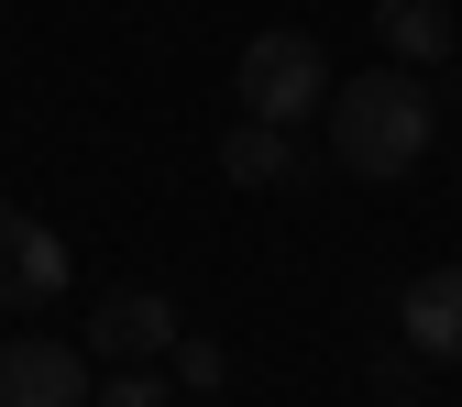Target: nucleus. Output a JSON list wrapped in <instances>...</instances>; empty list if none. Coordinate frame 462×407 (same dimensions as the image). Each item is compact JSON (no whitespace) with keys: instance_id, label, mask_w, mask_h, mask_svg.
<instances>
[{"instance_id":"obj_4","label":"nucleus","mask_w":462,"mask_h":407,"mask_svg":"<svg viewBox=\"0 0 462 407\" xmlns=\"http://www.w3.org/2000/svg\"><path fill=\"white\" fill-rule=\"evenodd\" d=\"M44 298H67V243L0 199V309H44Z\"/></svg>"},{"instance_id":"obj_7","label":"nucleus","mask_w":462,"mask_h":407,"mask_svg":"<svg viewBox=\"0 0 462 407\" xmlns=\"http://www.w3.org/2000/svg\"><path fill=\"white\" fill-rule=\"evenodd\" d=\"M396 319H408V341H419L430 364H462V264L419 275V286H408V309H396Z\"/></svg>"},{"instance_id":"obj_10","label":"nucleus","mask_w":462,"mask_h":407,"mask_svg":"<svg viewBox=\"0 0 462 407\" xmlns=\"http://www.w3.org/2000/svg\"><path fill=\"white\" fill-rule=\"evenodd\" d=\"M165 364H177V385H199V396H209V385L231 375V364H220V341H209V330H177V341H165Z\"/></svg>"},{"instance_id":"obj_9","label":"nucleus","mask_w":462,"mask_h":407,"mask_svg":"<svg viewBox=\"0 0 462 407\" xmlns=\"http://www.w3.org/2000/svg\"><path fill=\"white\" fill-rule=\"evenodd\" d=\"M177 385H165L154 364H110V385H88V407H165Z\"/></svg>"},{"instance_id":"obj_8","label":"nucleus","mask_w":462,"mask_h":407,"mask_svg":"<svg viewBox=\"0 0 462 407\" xmlns=\"http://www.w3.org/2000/svg\"><path fill=\"white\" fill-rule=\"evenodd\" d=\"M374 33H385L396 67H430V55H451V44H462L451 0H374Z\"/></svg>"},{"instance_id":"obj_1","label":"nucleus","mask_w":462,"mask_h":407,"mask_svg":"<svg viewBox=\"0 0 462 407\" xmlns=\"http://www.w3.org/2000/svg\"><path fill=\"white\" fill-rule=\"evenodd\" d=\"M430 88L419 67H374V78H341L330 88V154L341 177H408V165L430 154Z\"/></svg>"},{"instance_id":"obj_2","label":"nucleus","mask_w":462,"mask_h":407,"mask_svg":"<svg viewBox=\"0 0 462 407\" xmlns=\"http://www.w3.org/2000/svg\"><path fill=\"white\" fill-rule=\"evenodd\" d=\"M231 99H243L254 122H319V99H330L319 33H254L243 67H231Z\"/></svg>"},{"instance_id":"obj_3","label":"nucleus","mask_w":462,"mask_h":407,"mask_svg":"<svg viewBox=\"0 0 462 407\" xmlns=\"http://www.w3.org/2000/svg\"><path fill=\"white\" fill-rule=\"evenodd\" d=\"M0 407H88V353L78 341H0Z\"/></svg>"},{"instance_id":"obj_5","label":"nucleus","mask_w":462,"mask_h":407,"mask_svg":"<svg viewBox=\"0 0 462 407\" xmlns=\"http://www.w3.org/2000/svg\"><path fill=\"white\" fill-rule=\"evenodd\" d=\"M165 341H177V298H154V286H122V298L88 309V353L99 364H165Z\"/></svg>"},{"instance_id":"obj_11","label":"nucleus","mask_w":462,"mask_h":407,"mask_svg":"<svg viewBox=\"0 0 462 407\" xmlns=\"http://www.w3.org/2000/svg\"><path fill=\"white\" fill-rule=\"evenodd\" d=\"M0 12H12V0H0Z\"/></svg>"},{"instance_id":"obj_6","label":"nucleus","mask_w":462,"mask_h":407,"mask_svg":"<svg viewBox=\"0 0 462 407\" xmlns=\"http://www.w3.org/2000/svg\"><path fill=\"white\" fill-rule=\"evenodd\" d=\"M220 177L231 188H298V122H231L220 133Z\"/></svg>"}]
</instances>
